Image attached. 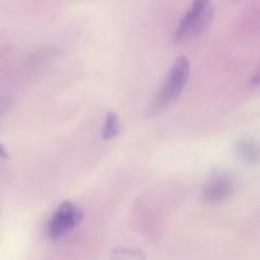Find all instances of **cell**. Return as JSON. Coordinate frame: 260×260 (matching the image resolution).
Listing matches in <instances>:
<instances>
[{
    "instance_id": "1",
    "label": "cell",
    "mask_w": 260,
    "mask_h": 260,
    "mask_svg": "<svg viewBox=\"0 0 260 260\" xmlns=\"http://www.w3.org/2000/svg\"><path fill=\"white\" fill-rule=\"evenodd\" d=\"M213 19L211 0H193L192 8L183 17L175 32V40L185 41L205 32Z\"/></svg>"
},
{
    "instance_id": "2",
    "label": "cell",
    "mask_w": 260,
    "mask_h": 260,
    "mask_svg": "<svg viewBox=\"0 0 260 260\" xmlns=\"http://www.w3.org/2000/svg\"><path fill=\"white\" fill-rule=\"evenodd\" d=\"M189 73V61H188L187 57L182 56L172 66L167 78H165V81L162 84L161 89H160L159 94H157L156 99H155L154 106L156 111L165 108V107L170 106L173 102L177 101V98L180 95L185 84H187Z\"/></svg>"
},
{
    "instance_id": "3",
    "label": "cell",
    "mask_w": 260,
    "mask_h": 260,
    "mask_svg": "<svg viewBox=\"0 0 260 260\" xmlns=\"http://www.w3.org/2000/svg\"><path fill=\"white\" fill-rule=\"evenodd\" d=\"M83 220V211L71 202H63L51 218L48 234L52 239H60Z\"/></svg>"
},
{
    "instance_id": "4",
    "label": "cell",
    "mask_w": 260,
    "mask_h": 260,
    "mask_svg": "<svg viewBox=\"0 0 260 260\" xmlns=\"http://www.w3.org/2000/svg\"><path fill=\"white\" fill-rule=\"evenodd\" d=\"M234 190V179L228 173L213 174L205 185V198L211 203H218L228 200Z\"/></svg>"
},
{
    "instance_id": "5",
    "label": "cell",
    "mask_w": 260,
    "mask_h": 260,
    "mask_svg": "<svg viewBox=\"0 0 260 260\" xmlns=\"http://www.w3.org/2000/svg\"><path fill=\"white\" fill-rule=\"evenodd\" d=\"M119 134V119L117 117L116 113L113 112H109L107 114L106 123L103 127V139L104 140H111L114 139L116 136H118Z\"/></svg>"
},
{
    "instance_id": "6",
    "label": "cell",
    "mask_w": 260,
    "mask_h": 260,
    "mask_svg": "<svg viewBox=\"0 0 260 260\" xmlns=\"http://www.w3.org/2000/svg\"><path fill=\"white\" fill-rule=\"evenodd\" d=\"M238 152L246 161H256L258 159V147L250 140H243L238 144Z\"/></svg>"
},
{
    "instance_id": "7",
    "label": "cell",
    "mask_w": 260,
    "mask_h": 260,
    "mask_svg": "<svg viewBox=\"0 0 260 260\" xmlns=\"http://www.w3.org/2000/svg\"><path fill=\"white\" fill-rule=\"evenodd\" d=\"M0 156L4 157V159H8V157H9V155H8L7 150H5L4 147L2 146V145H0Z\"/></svg>"
}]
</instances>
